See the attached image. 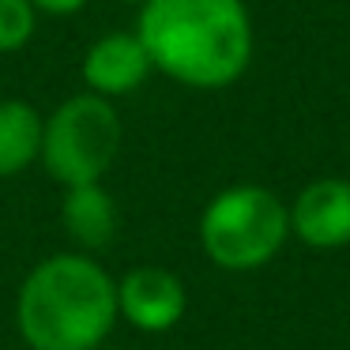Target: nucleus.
Here are the masks:
<instances>
[{
  "instance_id": "1",
  "label": "nucleus",
  "mask_w": 350,
  "mask_h": 350,
  "mask_svg": "<svg viewBox=\"0 0 350 350\" xmlns=\"http://www.w3.org/2000/svg\"><path fill=\"white\" fill-rule=\"evenodd\" d=\"M136 34L162 76L196 91H219L252 61L245 0H144Z\"/></svg>"
},
{
  "instance_id": "2",
  "label": "nucleus",
  "mask_w": 350,
  "mask_h": 350,
  "mask_svg": "<svg viewBox=\"0 0 350 350\" xmlns=\"http://www.w3.org/2000/svg\"><path fill=\"white\" fill-rule=\"evenodd\" d=\"M117 320V279L87 252H53L19 282L16 327L31 350H98Z\"/></svg>"
},
{
  "instance_id": "3",
  "label": "nucleus",
  "mask_w": 350,
  "mask_h": 350,
  "mask_svg": "<svg viewBox=\"0 0 350 350\" xmlns=\"http://www.w3.org/2000/svg\"><path fill=\"white\" fill-rule=\"evenodd\" d=\"M290 237V207L264 185L222 189L200 215V245L226 271L271 264Z\"/></svg>"
},
{
  "instance_id": "4",
  "label": "nucleus",
  "mask_w": 350,
  "mask_h": 350,
  "mask_svg": "<svg viewBox=\"0 0 350 350\" xmlns=\"http://www.w3.org/2000/svg\"><path fill=\"white\" fill-rule=\"evenodd\" d=\"M121 117H117L113 102L102 94H72L68 102L46 117V132H42V166L57 185L72 189V185H94L109 174L121 151Z\"/></svg>"
},
{
  "instance_id": "5",
  "label": "nucleus",
  "mask_w": 350,
  "mask_h": 350,
  "mask_svg": "<svg viewBox=\"0 0 350 350\" xmlns=\"http://www.w3.org/2000/svg\"><path fill=\"white\" fill-rule=\"evenodd\" d=\"M189 309L185 282L170 267L139 264L117 279V317L144 335H162L181 324Z\"/></svg>"
},
{
  "instance_id": "6",
  "label": "nucleus",
  "mask_w": 350,
  "mask_h": 350,
  "mask_svg": "<svg viewBox=\"0 0 350 350\" xmlns=\"http://www.w3.org/2000/svg\"><path fill=\"white\" fill-rule=\"evenodd\" d=\"M290 230L309 249L350 245V181L324 177V181L305 185L290 207Z\"/></svg>"
},
{
  "instance_id": "7",
  "label": "nucleus",
  "mask_w": 350,
  "mask_h": 350,
  "mask_svg": "<svg viewBox=\"0 0 350 350\" xmlns=\"http://www.w3.org/2000/svg\"><path fill=\"white\" fill-rule=\"evenodd\" d=\"M151 68L154 64L147 57L139 34H124V31L102 34L83 53V83L91 94H102V98L132 94L136 87H144Z\"/></svg>"
},
{
  "instance_id": "8",
  "label": "nucleus",
  "mask_w": 350,
  "mask_h": 350,
  "mask_svg": "<svg viewBox=\"0 0 350 350\" xmlns=\"http://www.w3.org/2000/svg\"><path fill=\"white\" fill-rule=\"evenodd\" d=\"M61 226L76 241V252H102L117 237V204L102 181L94 185H72L61 200Z\"/></svg>"
},
{
  "instance_id": "9",
  "label": "nucleus",
  "mask_w": 350,
  "mask_h": 350,
  "mask_svg": "<svg viewBox=\"0 0 350 350\" xmlns=\"http://www.w3.org/2000/svg\"><path fill=\"white\" fill-rule=\"evenodd\" d=\"M46 117L23 98L0 102V177H19L42 159Z\"/></svg>"
},
{
  "instance_id": "10",
  "label": "nucleus",
  "mask_w": 350,
  "mask_h": 350,
  "mask_svg": "<svg viewBox=\"0 0 350 350\" xmlns=\"http://www.w3.org/2000/svg\"><path fill=\"white\" fill-rule=\"evenodd\" d=\"M34 12L31 0H0V53H16L34 38Z\"/></svg>"
},
{
  "instance_id": "11",
  "label": "nucleus",
  "mask_w": 350,
  "mask_h": 350,
  "mask_svg": "<svg viewBox=\"0 0 350 350\" xmlns=\"http://www.w3.org/2000/svg\"><path fill=\"white\" fill-rule=\"evenodd\" d=\"M38 12H49V16H72L87 4V0H31Z\"/></svg>"
},
{
  "instance_id": "12",
  "label": "nucleus",
  "mask_w": 350,
  "mask_h": 350,
  "mask_svg": "<svg viewBox=\"0 0 350 350\" xmlns=\"http://www.w3.org/2000/svg\"><path fill=\"white\" fill-rule=\"evenodd\" d=\"M98 350H106V347H98Z\"/></svg>"
}]
</instances>
